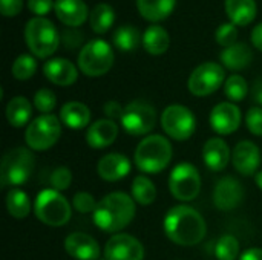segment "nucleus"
I'll return each mask as SVG.
<instances>
[{
    "label": "nucleus",
    "instance_id": "nucleus-1",
    "mask_svg": "<svg viewBox=\"0 0 262 260\" xmlns=\"http://www.w3.org/2000/svg\"><path fill=\"white\" fill-rule=\"evenodd\" d=\"M164 233L177 245L192 247L200 244L207 233V225L200 211L189 205L172 207L164 218Z\"/></svg>",
    "mask_w": 262,
    "mask_h": 260
},
{
    "label": "nucleus",
    "instance_id": "nucleus-6",
    "mask_svg": "<svg viewBox=\"0 0 262 260\" xmlns=\"http://www.w3.org/2000/svg\"><path fill=\"white\" fill-rule=\"evenodd\" d=\"M34 213L40 222L49 227H63L69 222L72 210L68 199L54 188L41 190L34 202Z\"/></svg>",
    "mask_w": 262,
    "mask_h": 260
},
{
    "label": "nucleus",
    "instance_id": "nucleus-32",
    "mask_svg": "<svg viewBox=\"0 0 262 260\" xmlns=\"http://www.w3.org/2000/svg\"><path fill=\"white\" fill-rule=\"evenodd\" d=\"M112 41L114 44L123 51V52H130L134 49L138 48L140 41H143V37L140 35V31L134 26H120L115 32H114V37H112Z\"/></svg>",
    "mask_w": 262,
    "mask_h": 260
},
{
    "label": "nucleus",
    "instance_id": "nucleus-39",
    "mask_svg": "<svg viewBox=\"0 0 262 260\" xmlns=\"http://www.w3.org/2000/svg\"><path fill=\"white\" fill-rule=\"evenodd\" d=\"M72 204H74V208L78 211V213H94L95 208H97V202L94 199V196L91 193H86V192H78L75 193L74 199H72Z\"/></svg>",
    "mask_w": 262,
    "mask_h": 260
},
{
    "label": "nucleus",
    "instance_id": "nucleus-47",
    "mask_svg": "<svg viewBox=\"0 0 262 260\" xmlns=\"http://www.w3.org/2000/svg\"><path fill=\"white\" fill-rule=\"evenodd\" d=\"M239 260H262V248H249L241 254Z\"/></svg>",
    "mask_w": 262,
    "mask_h": 260
},
{
    "label": "nucleus",
    "instance_id": "nucleus-28",
    "mask_svg": "<svg viewBox=\"0 0 262 260\" xmlns=\"http://www.w3.org/2000/svg\"><path fill=\"white\" fill-rule=\"evenodd\" d=\"M32 115V106L25 97H14L6 104V120L12 127H23Z\"/></svg>",
    "mask_w": 262,
    "mask_h": 260
},
{
    "label": "nucleus",
    "instance_id": "nucleus-19",
    "mask_svg": "<svg viewBox=\"0 0 262 260\" xmlns=\"http://www.w3.org/2000/svg\"><path fill=\"white\" fill-rule=\"evenodd\" d=\"M45 77L57 86H71L78 78V70L72 61L66 58H52L43 66Z\"/></svg>",
    "mask_w": 262,
    "mask_h": 260
},
{
    "label": "nucleus",
    "instance_id": "nucleus-10",
    "mask_svg": "<svg viewBox=\"0 0 262 260\" xmlns=\"http://www.w3.org/2000/svg\"><path fill=\"white\" fill-rule=\"evenodd\" d=\"M123 129L132 136L147 135L157 124V110L152 104L135 100L124 107L121 116Z\"/></svg>",
    "mask_w": 262,
    "mask_h": 260
},
{
    "label": "nucleus",
    "instance_id": "nucleus-5",
    "mask_svg": "<svg viewBox=\"0 0 262 260\" xmlns=\"http://www.w3.org/2000/svg\"><path fill=\"white\" fill-rule=\"evenodd\" d=\"M35 167V158L29 149L15 147L5 153L0 166L2 187H15L25 184Z\"/></svg>",
    "mask_w": 262,
    "mask_h": 260
},
{
    "label": "nucleus",
    "instance_id": "nucleus-43",
    "mask_svg": "<svg viewBox=\"0 0 262 260\" xmlns=\"http://www.w3.org/2000/svg\"><path fill=\"white\" fill-rule=\"evenodd\" d=\"M123 112H124V107L118 103V101H107L104 104V113L107 116V120H121L123 116Z\"/></svg>",
    "mask_w": 262,
    "mask_h": 260
},
{
    "label": "nucleus",
    "instance_id": "nucleus-24",
    "mask_svg": "<svg viewBox=\"0 0 262 260\" xmlns=\"http://www.w3.org/2000/svg\"><path fill=\"white\" fill-rule=\"evenodd\" d=\"M255 0H226V12L235 26H247L256 17Z\"/></svg>",
    "mask_w": 262,
    "mask_h": 260
},
{
    "label": "nucleus",
    "instance_id": "nucleus-42",
    "mask_svg": "<svg viewBox=\"0 0 262 260\" xmlns=\"http://www.w3.org/2000/svg\"><path fill=\"white\" fill-rule=\"evenodd\" d=\"M23 8V0H0V11L5 17L17 15Z\"/></svg>",
    "mask_w": 262,
    "mask_h": 260
},
{
    "label": "nucleus",
    "instance_id": "nucleus-30",
    "mask_svg": "<svg viewBox=\"0 0 262 260\" xmlns=\"http://www.w3.org/2000/svg\"><path fill=\"white\" fill-rule=\"evenodd\" d=\"M6 210L15 219H23L31 211L28 195L20 188H11L6 195Z\"/></svg>",
    "mask_w": 262,
    "mask_h": 260
},
{
    "label": "nucleus",
    "instance_id": "nucleus-26",
    "mask_svg": "<svg viewBox=\"0 0 262 260\" xmlns=\"http://www.w3.org/2000/svg\"><path fill=\"white\" fill-rule=\"evenodd\" d=\"M177 0H137L140 14L149 21H161L175 9Z\"/></svg>",
    "mask_w": 262,
    "mask_h": 260
},
{
    "label": "nucleus",
    "instance_id": "nucleus-17",
    "mask_svg": "<svg viewBox=\"0 0 262 260\" xmlns=\"http://www.w3.org/2000/svg\"><path fill=\"white\" fill-rule=\"evenodd\" d=\"M66 253L77 260H98L100 245L98 242L84 233H71L64 239Z\"/></svg>",
    "mask_w": 262,
    "mask_h": 260
},
{
    "label": "nucleus",
    "instance_id": "nucleus-21",
    "mask_svg": "<svg viewBox=\"0 0 262 260\" xmlns=\"http://www.w3.org/2000/svg\"><path fill=\"white\" fill-rule=\"evenodd\" d=\"M203 159L207 169L212 172H221L230 161V149L221 138H210L204 143Z\"/></svg>",
    "mask_w": 262,
    "mask_h": 260
},
{
    "label": "nucleus",
    "instance_id": "nucleus-36",
    "mask_svg": "<svg viewBox=\"0 0 262 260\" xmlns=\"http://www.w3.org/2000/svg\"><path fill=\"white\" fill-rule=\"evenodd\" d=\"M34 106L43 115L51 113L57 106V97L51 89H40L34 95Z\"/></svg>",
    "mask_w": 262,
    "mask_h": 260
},
{
    "label": "nucleus",
    "instance_id": "nucleus-37",
    "mask_svg": "<svg viewBox=\"0 0 262 260\" xmlns=\"http://www.w3.org/2000/svg\"><path fill=\"white\" fill-rule=\"evenodd\" d=\"M216 43L220 46L229 48L233 46L238 40V29L233 23H223L218 29H216Z\"/></svg>",
    "mask_w": 262,
    "mask_h": 260
},
{
    "label": "nucleus",
    "instance_id": "nucleus-48",
    "mask_svg": "<svg viewBox=\"0 0 262 260\" xmlns=\"http://www.w3.org/2000/svg\"><path fill=\"white\" fill-rule=\"evenodd\" d=\"M255 182H256V185H258V187L262 190V170L256 173V176H255Z\"/></svg>",
    "mask_w": 262,
    "mask_h": 260
},
{
    "label": "nucleus",
    "instance_id": "nucleus-44",
    "mask_svg": "<svg viewBox=\"0 0 262 260\" xmlns=\"http://www.w3.org/2000/svg\"><path fill=\"white\" fill-rule=\"evenodd\" d=\"M81 38H83V35L80 34V31H69V29L63 31V40L69 48H77L80 44Z\"/></svg>",
    "mask_w": 262,
    "mask_h": 260
},
{
    "label": "nucleus",
    "instance_id": "nucleus-13",
    "mask_svg": "<svg viewBox=\"0 0 262 260\" xmlns=\"http://www.w3.org/2000/svg\"><path fill=\"white\" fill-rule=\"evenodd\" d=\"M106 260H143L144 247L130 234H114L104 247Z\"/></svg>",
    "mask_w": 262,
    "mask_h": 260
},
{
    "label": "nucleus",
    "instance_id": "nucleus-22",
    "mask_svg": "<svg viewBox=\"0 0 262 260\" xmlns=\"http://www.w3.org/2000/svg\"><path fill=\"white\" fill-rule=\"evenodd\" d=\"M54 9H55L58 20L72 28L83 25L88 15H91L83 0H55Z\"/></svg>",
    "mask_w": 262,
    "mask_h": 260
},
{
    "label": "nucleus",
    "instance_id": "nucleus-45",
    "mask_svg": "<svg viewBox=\"0 0 262 260\" xmlns=\"http://www.w3.org/2000/svg\"><path fill=\"white\" fill-rule=\"evenodd\" d=\"M252 43L262 52V23H258L252 31Z\"/></svg>",
    "mask_w": 262,
    "mask_h": 260
},
{
    "label": "nucleus",
    "instance_id": "nucleus-38",
    "mask_svg": "<svg viewBox=\"0 0 262 260\" xmlns=\"http://www.w3.org/2000/svg\"><path fill=\"white\" fill-rule=\"evenodd\" d=\"M51 185L54 187V190L57 192H63L68 190L71 182H72V173L68 167H57L49 178Z\"/></svg>",
    "mask_w": 262,
    "mask_h": 260
},
{
    "label": "nucleus",
    "instance_id": "nucleus-11",
    "mask_svg": "<svg viewBox=\"0 0 262 260\" xmlns=\"http://www.w3.org/2000/svg\"><path fill=\"white\" fill-rule=\"evenodd\" d=\"M163 130L177 141L189 139L196 129V120L190 109L181 104H172L164 109L161 113Z\"/></svg>",
    "mask_w": 262,
    "mask_h": 260
},
{
    "label": "nucleus",
    "instance_id": "nucleus-20",
    "mask_svg": "<svg viewBox=\"0 0 262 260\" xmlns=\"http://www.w3.org/2000/svg\"><path fill=\"white\" fill-rule=\"evenodd\" d=\"M118 136V126L112 120H98L88 127L86 132V143L92 149H106Z\"/></svg>",
    "mask_w": 262,
    "mask_h": 260
},
{
    "label": "nucleus",
    "instance_id": "nucleus-9",
    "mask_svg": "<svg viewBox=\"0 0 262 260\" xmlns=\"http://www.w3.org/2000/svg\"><path fill=\"white\" fill-rule=\"evenodd\" d=\"M169 190L178 201L189 202L196 199L201 192V178L198 169L189 162L175 166L169 176Z\"/></svg>",
    "mask_w": 262,
    "mask_h": 260
},
{
    "label": "nucleus",
    "instance_id": "nucleus-34",
    "mask_svg": "<svg viewBox=\"0 0 262 260\" xmlns=\"http://www.w3.org/2000/svg\"><path fill=\"white\" fill-rule=\"evenodd\" d=\"M239 254V242L235 236H223L215 247V256L218 260H236Z\"/></svg>",
    "mask_w": 262,
    "mask_h": 260
},
{
    "label": "nucleus",
    "instance_id": "nucleus-31",
    "mask_svg": "<svg viewBox=\"0 0 262 260\" xmlns=\"http://www.w3.org/2000/svg\"><path fill=\"white\" fill-rule=\"evenodd\" d=\"M130 192L132 199L140 205H150L157 199V188L154 182L144 175H140L134 179Z\"/></svg>",
    "mask_w": 262,
    "mask_h": 260
},
{
    "label": "nucleus",
    "instance_id": "nucleus-46",
    "mask_svg": "<svg viewBox=\"0 0 262 260\" xmlns=\"http://www.w3.org/2000/svg\"><path fill=\"white\" fill-rule=\"evenodd\" d=\"M252 97H253V101H255V103H258L259 106H262V77L261 78H258V80L253 83Z\"/></svg>",
    "mask_w": 262,
    "mask_h": 260
},
{
    "label": "nucleus",
    "instance_id": "nucleus-2",
    "mask_svg": "<svg viewBox=\"0 0 262 260\" xmlns=\"http://www.w3.org/2000/svg\"><path fill=\"white\" fill-rule=\"evenodd\" d=\"M135 218V201L123 192L106 195L94 211V224L106 233H118Z\"/></svg>",
    "mask_w": 262,
    "mask_h": 260
},
{
    "label": "nucleus",
    "instance_id": "nucleus-25",
    "mask_svg": "<svg viewBox=\"0 0 262 260\" xmlns=\"http://www.w3.org/2000/svg\"><path fill=\"white\" fill-rule=\"evenodd\" d=\"M223 64L230 70H243L246 69L253 58L252 49L246 43H235L233 46L226 48L220 55Z\"/></svg>",
    "mask_w": 262,
    "mask_h": 260
},
{
    "label": "nucleus",
    "instance_id": "nucleus-16",
    "mask_svg": "<svg viewBox=\"0 0 262 260\" xmlns=\"http://www.w3.org/2000/svg\"><path fill=\"white\" fill-rule=\"evenodd\" d=\"M232 162L238 173H241L243 176H252L256 173L261 164V152L255 143L241 141L233 149Z\"/></svg>",
    "mask_w": 262,
    "mask_h": 260
},
{
    "label": "nucleus",
    "instance_id": "nucleus-27",
    "mask_svg": "<svg viewBox=\"0 0 262 260\" xmlns=\"http://www.w3.org/2000/svg\"><path fill=\"white\" fill-rule=\"evenodd\" d=\"M170 37L167 31L160 25L149 26L143 34V46L150 55H161L169 49Z\"/></svg>",
    "mask_w": 262,
    "mask_h": 260
},
{
    "label": "nucleus",
    "instance_id": "nucleus-7",
    "mask_svg": "<svg viewBox=\"0 0 262 260\" xmlns=\"http://www.w3.org/2000/svg\"><path fill=\"white\" fill-rule=\"evenodd\" d=\"M114 64V51L101 38L88 41L78 54V67L88 77H101Z\"/></svg>",
    "mask_w": 262,
    "mask_h": 260
},
{
    "label": "nucleus",
    "instance_id": "nucleus-33",
    "mask_svg": "<svg viewBox=\"0 0 262 260\" xmlns=\"http://www.w3.org/2000/svg\"><path fill=\"white\" fill-rule=\"evenodd\" d=\"M11 70H12L14 78L20 80V81L29 80L35 74V70H37V61H35V58L32 55L21 54L12 63V69Z\"/></svg>",
    "mask_w": 262,
    "mask_h": 260
},
{
    "label": "nucleus",
    "instance_id": "nucleus-4",
    "mask_svg": "<svg viewBox=\"0 0 262 260\" xmlns=\"http://www.w3.org/2000/svg\"><path fill=\"white\" fill-rule=\"evenodd\" d=\"M25 40L29 51L38 58H48L60 44V34L45 17H34L25 26Z\"/></svg>",
    "mask_w": 262,
    "mask_h": 260
},
{
    "label": "nucleus",
    "instance_id": "nucleus-29",
    "mask_svg": "<svg viewBox=\"0 0 262 260\" xmlns=\"http://www.w3.org/2000/svg\"><path fill=\"white\" fill-rule=\"evenodd\" d=\"M114 20H115L114 8L107 3L95 5L89 15V23L95 34H106L114 25Z\"/></svg>",
    "mask_w": 262,
    "mask_h": 260
},
{
    "label": "nucleus",
    "instance_id": "nucleus-12",
    "mask_svg": "<svg viewBox=\"0 0 262 260\" xmlns=\"http://www.w3.org/2000/svg\"><path fill=\"white\" fill-rule=\"evenodd\" d=\"M226 72L221 64L207 61L200 64L189 77V90L195 97H207L216 92L224 83Z\"/></svg>",
    "mask_w": 262,
    "mask_h": 260
},
{
    "label": "nucleus",
    "instance_id": "nucleus-3",
    "mask_svg": "<svg viewBox=\"0 0 262 260\" xmlns=\"http://www.w3.org/2000/svg\"><path fill=\"white\" fill-rule=\"evenodd\" d=\"M173 150L167 138L161 135L146 136L134 153V161L143 173H160L172 161Z\"/></svg>",
    "mask_w": 262,
    "mask_h": 260
},
{
    "label": "nucleus",
    "instance_id": "nucleus-40",
    "mask_svg": "<svg viewBox=\"0 0 262 260\" xmlns=\"http://www.w3.org/2000/svg\"><path fill=\"white\" fill-rule=\"evenodd\" d=\"M246 124H247V129L253 135L262 136V107H252L247 112Z\"/></svg>",
    "mask_w": 262,
    "mask_h": 260
},
{
    "label": "nucleus",
    "instance_id": "nucleus-8",
    "mask_svg": "<svg viewBox=\"0 0 262 260\" xmlns=\"http://www.w3.org/2000/svg\"><path fill=\"white\" fill-rule=\"evenodd\" d=\"M61 135L60 120L52 115H40L28 124L25 132V141L29 149L35 152H45L51 149Z\"/></svg>",
    "mask_w": 262,
    "mask_h": 260
},
{
    "label": "nucleus",
    "instance_id": "nucleus-18",
    "mask_svg": "<svg viewBox=\"0 0 262 260\" xmlns=\"http://www.w3.org/2000/svg\"><path fill=\"white\" fill-rule=\"evenodd\" d=\"M130 161L121 153L104 155L97 164V173L101 179L115 182L126 178L130 172Z\"/></svg>",
    "mask_w": 262,
    "mask_h": 260
},
{
    "label": "nucleus",
    "instance_id": "nucleus-23",
    "mask_svg": "<svg viewBox=\"0 0 262 260\" xmlns=\"http://www.w3.org/2000/svg\"><path fill=\"white\" fill-rule=\"evenodd\" d=\"M61 123L74 130L84 129L91 121V110L86 104L80 101H69L60 110Z\"/></svg>",
    "mask_w": 262,
    "mask_h": 260
},
{
    "label": "nucleus",
    "instance_id": "nucleus-35",
    "mask_svg": "<svg viewBox=\"0 0 262 260\" xmlns=\"http://www.w3.org/2000/svg\"><path fill=\"white\" fill-rule=\"evenodd\" d=\"M247 81L241 75H232L224 83V93L232 101H243L247 95Z\"/></svg>",
    "mask_w": 262,
    "mask_h": 260
},
{
    "label": "nucleus",
    "instance_id": "nucleus-49",
    "mask_svg": "<svg viewBox=\"0 0 262 260\" xmlns=\"http://www.w3.org/2000/svg\"><path fill=\"white\" fill-rule=\"evenodd\" d=\"M104 260H106V259H104Z\"/></svg>",
    "mask_w": 262,
    "mask_h": 260
},
{
    "label": "nucleus",
    "instance_id": "nucleus-15",
    "mask_svg": "<svg viewBox=\"0 0 262 260\" xmlns=\"http://www.w3.org/2000/svg\"><path fill=\"white\" fill-rule=\"evenodd\" d=\"M210 126L218 135H230L241 124V110L233 103H220L210 112Z\"/></svg>",
    "mask_w": 262,
    "mask_h": 260
},
{
    "label": "nucleus",
    "instance_id": "nucleus-41",
    "mask_svg": "<svg viewBox=\"0 0 262 260\" xmlns=\"http://www.w3.org/2000/svg\"><path fill=\"white\" fill-rule=\"evenodd\" d=\"M28 8L31 12L37 15H46L52 8H55V2L52 0H28Z\"/></svg>",
    "mask_w": 262,
    "mask_h": 260
},
{
    "label": "nucleus",
    "instance_id": "nucleus-14",
    "mask_svg": "<svg viewBox=\"0 0 262 260\" xmlns=\"http://www.w3.org/2000/svg\"><path fill=\"white\" fill-rule=\"evenodd\" d=\"M244 199V188L243 184L233 178L226 176L221 181H218L215 190H213V204L221 211H230L235 210Z\"/></svg>",
    "mask_w": 262,
    "mask_h": 260
}]
</instances>
